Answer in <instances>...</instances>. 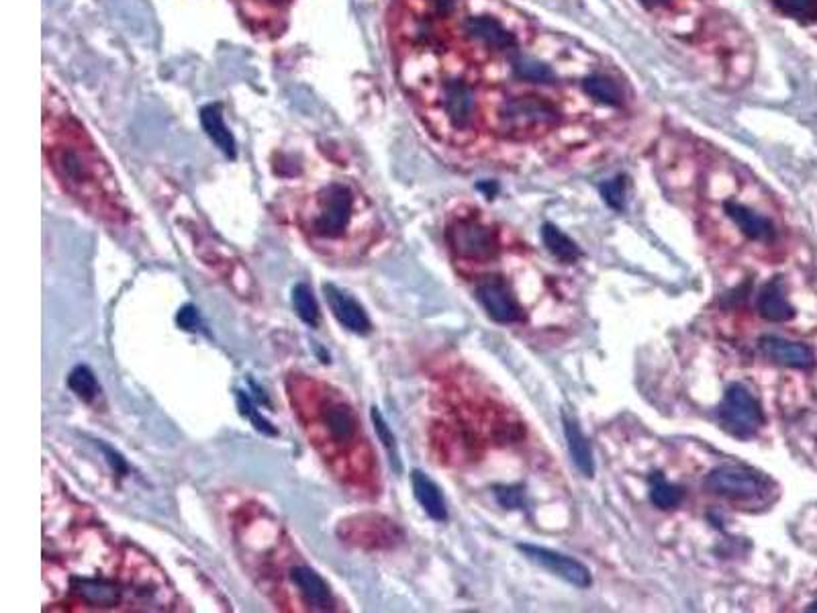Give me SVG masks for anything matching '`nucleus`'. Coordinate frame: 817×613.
Masks as SVG:
<instances>
[{
  "label": "nucleus",
  "mask_w": 817,
  "mask_h": 613,
  "mask_svg": "<svg viewBox=\"0 0 817 613\" xmlns=\"http://www.w3.org/2000/svg\"><path fill=\"white\" fill-rule=\"evenodd\" d=\"M237 405H239V411H242L244 415L250 417V421L254 423V428H256L258 432L268 434V436H274V434H276V430L272 428V423H270L268 419H264V415L254 407L252 399H250L244 391H237Z\"/></svg>",
  "instance_id": "2f4dec72"
},
{
  "label": "nucleus",
  "mask_w": 817,
  "mask_h": 613,
  "mask_svg": "<svg viewBox=\"0 0 817 613\" xmlns=\"http://www.w3.org/2000/svg\"><path fill=\"white\" fill-rule=\"evenodd\" d=\"M464 50L476 60L509 58L519 52L521 35L515 23L491 11L468 13L456 23Z\"/></svg>",
  "instance_id": "39448f33"
},
{
  "label": "nucleus",
  "mask_w": 817,
  "mask_h": 613,
  "mask_svg": "<svg viewBox=\"0 0 817 613\" xmlns=\"http://www.w3.org/2000/svg\"><path fill=\"white\" fill-rule=\"evenodd\" d=\"M421 113L429 127L450 141L472 139L483 119L478 84L462 68H446L419 88Z\"/></svg>",
  "instance_id": "f03ea898"
},
{
  "label": "nucleus",
  "mask_w": 817,
  "mask_h": 613,
  "mask_svg": "<svg viewBox=\"0 0 817 613\" xmlns=\"http://www.w3.org/2000/svg\"><path fill=\"white\" fill-rule=\"evenodd\" d=\"M291 579L309 605L319 609H327L331 605V589L313 569L295 567L291 571Z\"/></svg>",
  "instance_id": "4be33fe9"
},
{
  "label": "nucleus",
  "mask_w": 817,
  "mask_h": 613,
  "mask_svg": "<svg viewBox=\"0 0 817 613\" xmlns=\"http://www.w3.org/2000/svg\"><path fill=\"white\" fill-rule=\"evenodd\" d=\"M68 387L82 401H92L96 397V393H99V383H96L94 372L84 364L72 368V372L68 376Z\"/></svg>",
  "instance_id": "c85d7f7f"
},
{
  "label": "nucleus",
  "mask_w": 817,
  "mask_h": 613,
  "mask_svg": "<svg viewBox=\"0 0 817 613\" xmlns=\"http://www.w3.org/2000/svg\"><path fill=\"white\" fill-rule=\"evenodd\" d=\"M464 0H397L393 31L411 50H429L448 39Z\"/></svg>",
  "instance_id": "7ed1b4c3"
},
{
  "label": "nucleus",
  "mask_w": 817,
  "mask_h": 613,
  "mask_svg": "<svg viewBox=\"0 0 817 613\" xmlns=\"http://www.w3.org/2000/svg\"><path fill=\"white\" fill-rule=\"evenodd\" d=\"M323 426L329 434V440L340 444V446H350L358 438V419L352 411L350 405L342 401H327L321 413Z\"/></svg>",
  "instance_id": "dca6fc26"
},
{
  "label": "nucleus",
  "mask_w": 817,
  "mask_h": 613,
  "mask_svg": "<svg viewBox=\"0 0 817 613\" xmlns=\"http://www.w3.org/2000/svg\"><path fill=\"white\" fill-rule=\"evenodd\" d=\"M323 293H325V299H327V305L333 317L340 321L342 327H346L348 332L358 334V336L370 334V329H372L370 317L366 315L364 307L354 297H350L346 291L331 285V282L323 285Z\"/></svg>",
  "instance_id": "ddd939ff"
},
{
  "label": "nucleus",
  "mask_w": 817,
  "mask_h": 613,
  "mask_svg": "<svg viewBox=\"0 0 817 613\" xmlns=\"http://www.w3.org/2000/svg\"><path fill=\"white\" fill-rule=\"evenodd\" d=\"M719 421L728 434L750 440L764 426V413L760 403L744 385H730L722 405H719Z\"/></svg>",
  "instance_id": "1a4fd4ad"
},
{
  "label": "nucleus",
  "mask_w": 817,
  "mask_h": 613,
  "mask_svg": "<svg viewBox=\"0 0 817 613\" xmlns=\"http://www.w3.org/2000/svg\"><path fill=\"white\" fill-rule=\"evenodd\" d=\"M756 307H758V315L771 323H787L797 315L795 307L787 299V291H785L781 278L766 282L758 293Z\"/></svg>",
  "instance_id": "f3484780"
},
{
  "label": "nucleus",
  "mask_w": 817,
  "mask_h": 613,
  "mask_svg": "<svg viewBox=\"0 0 817 613\" xmlns=\"http://www.w3.org/2000/svg\"><path fill=\"white\" fill-rule=\"evenodd\" d=\"M450 250L464 260L491 262L499 254L497 233L476 217H458L446 229Z\"/></svg>",
  "instance_id": "6e6552de"
},
{
  "label": "nucleus",
  "mask_w": 817,
  "mask_h": 613,
  "mask_svg": "<svg viewBox=\"0 0 817 613\" xmlns=\"http://www.w3.org/2000/svg\"><path fill=\"white\" fill-rule=\"evenodd\" d=\"M509 60V68L513 72V78L525 86H532V88H540V86H554L558 80L556 70L540 60L538 56L532 54H523L521 50L513 56L507 58Z\"/></svg>",
  "instance_id": "a211bd4d"
},
{
  "label": "nucleus",
  "mask_w": 817,
  "mask_h": 613,
  "mask_svg": "<svg viewBox=\"0 0 817 613\" xmlns=\"http://www.w3.org/2000/svg\"><path fill=\"white\" fill-rule=\"evenodd\" d=\"M493 127L499 135L515 141L536 139L560 125L556 103L538 92H519L501 97L491 111Z\"/></svg>",
  "instance_id": "20e7f679"
},
{
  "label": "nucleus",
  "mask_w": 817,
  "mask_h": 613,
  "mask_svg": "<svg viewBox=\"0 0 817 613\" xmlns=\"http://www.w3.org/2000/svg\"><path fill=\"white\" fill-rule=\"evenodd\" d=\"M650 501L660 509H675L685 501V489L668 483L660 473L650 477Z\"/></svg>",
  "instance_id": "a878e982"
},
{
  "label": "nucleus",
  "mask_w": 817,
  "mask_h": 613,
  "mask_svg": "<svg viewBox=\"0 0 817 613\" xmlns=\"http://www.w3.org/2000/svg\"><path fill=\"white\" fill-rule=\"evenodd\" d=\"M74 589L84 601L101 607H113L121 599V589L103 579H76Z\"/></svg>",
  "instance_id": "b1692460"
},
{
  "label": "nucleus",
  "mask_w": 817,
  "mask_h": 613,
  "mask_svg": "<svg viewBox=\"0 0 817 613\" xmlns=\"http://www.w3.org/2000/svg\"><path fill=\"white\" fill-rule=\"evenodd\" d=\"M640 3H642L648 11L660 13V11H668V9L675 7L677 0H640Z\"/></svg>",
  "instance_id": "c9c22d12"
},
{
  "label": "nucleus",
  "mask_w": 817,
  "mask_h": 613,
  "mask_svg": "<svg viewBox=\"0 0 817 613\" xmlns=\"http://www.w3.org/2000/svg\"><path fill=\"white\" fill-rule=\"evenodd\" d=\"M495 495L505 509H519L525 505V497L519 485H499L495 487Z\"/></svg>",
  "instance_id": "473e14b6"
},
{
  "label": "nucleus",
  "mask_w": 817,
  "mask_h": 613,
  "mask_svg": "<svg viewBox=\"0 0 817 613\" xmlns=\"http://www.w3.org/2000/svg\"><path fill=\"white\" fill-rule=\"evenodd\" d=\"M411 485H413V495L417 503L423 507V511L436 522H446L448 520V507L442 489L431 481L427 475H423L421 470H413L411 475Z\"/></svg>",
  "instance_id": "aec40b11"
},
{
  "label": "nucleus",
  "mask_w": 817,
  "mask_h": 613,
  "mask_svg": "<svg viewBox=\"0 0 817 613\" xmlns=\"http://www.w3.org/2000/svg\"><path fill=\"white\" fill-rule=\"evenodd\" d=\"M601 197L611 209L623 211V207H626V178L617 176V178H613L609 182H603L601 184Z\"/></svg>",
  "instance_id": "7c9ffc66"
},
{
  "label": "nucleus",
  "mask_w": 817,
  "mask_h": 613,
  "mask_svg": "<svg viewBox=\"0 0 817 613\" xmlns=\"http://www.w3.org/2000/svg\"><path fill=\"white\" fill-rule=\"evenodd\" d=\"M781 15L805 25L817 27V0H773Z\"/></svg>",
  "instance_id": "bb28decb"
},
{
  "label": "nucleus",
  "mask_w": 817,
  "mask_h": 613,
  "mask_svg": "<svg viewBox=\"0 0 817 613\" xmlns=\"http://www.w3.org/2000/svg\"><path fill=\"white\" fill-rule=\"evenodd\" d=\"M101 448H103V452L109 456V462H111V466L117 470V473L125 475V473H127V464H125V460H123V458H121L117 452H113L109 446L101 444Z\"/></svg>",
  "instance_id": "f704fd0d"
},
{
  "label": "nucleus",
  "mask_w": 817,
  "mask_h": 613,
  "mask_svg": "<svg viewBox=\"0 0 817 613\" xmlns=\"http://www.w3.org/2000/svg\"><path fill=\"white\" fill-rule=\"evenodd\" d=\"M476 299L483 305L487 315L497 323H517L523 319V309L511 289L501 278L483 280L476 287Z\"/></svg>",
  "instance_id": "9b49d317"
},
{
  "label": "nucleus",
  "mask_w": 817,
  "mask_h": 613,
  "mask_svg": "<svg viewBox=\"0 0 817 613\" xmlns=\"http://www.w3.org/2000/svg\"><path fill=\"white\" fill-rule=\"evenodd\" d=\"M370 417H372V423H374V432H376V436H378V440H380L382 448H384V450H387V454H389L391 462L395 464V468H397V470H401V458H399L397 438H395L393 430L389 428V423H387V419H384V417H382V413L378 411V407H372V411H370Z\"/></svg>",
  "instance_id": "c756f323"
},
{
  "label": "nucleus",
  "mask_w": 817,
  "mask_h": 613,
  "mask_svg": "<svg viewBox=\"0 0 817 613\" xmlns=\"http://www.w3.org/2000/svg\"><path fill=\"white\" fill-rule=\"evenodd\" d=\"M176 321H178V325L182 329H186V332H201V329H203V319L199 315V309L192 307V305L182 307L178 311V315H176Z\"/></svg>",
  "instance_id": "72a5a7b5"
},
{
  "label": "nucleus",
  "mask_w": 817,
  "mask_h": 613,
  "mask_svg": "<svg viewBox=\"0 0 817 613\" xmlns=\"http://www.w3.org/2000/svg\"><path fill=\"white\" fill-rule=\"evenodd\" d=\"M542 242H544L546 250H548L556 260H560V262H564V264H574L576 260H579V258L583 256L581 248L576 246L562 229H558V227L552 225V223H544V225H542Z\"/></svg>",
  "instance_id": "393cba45"
},
{
  "label": "nucleus",
  "mask_w": 817,
  "mask_h": 613,
  "mask_svg": "<svg viewBox=\"0 0 817 613\" xmlns=\"http://www.w3.org/2000/svg\"><path fill=\"white\" fill-rule=\"evenodd\" d=\"M45 154L68 191L92 199L103 191V164L90 137L66 109L54 105H45Z\"/></svg>",
  "instance_id": "f257e3e1"
},
{
  "label": "nucleus",
  "mask_w": 817,
  "mask_h": 613,
  "mask_svg": "<svg viewBox=\"0 0 817 613\" xmlns=\"http://www.w3.org/2000/svg\"><path fill=\"white\" fill-rule=\"evenodd\" d=\"M773 483L758 470L744 464H724L713 468L703 481V489L711 495L730 501H752L771 491Z\"/></svg>",
  "instance_id": "0eeeda50"
},
{
  "label": "nucleus",
  "mask_w": 817,
  "mask_h": 613,
  "mask_svg": "<svg viewBox=\"0 0 817 613\" xmlns=\"http://www.w3.org/2000/svg\"><path fill=\"white\" fill-rule=\"evenodd\" d=\"M758 350L766 360L789 368L807 370L815 364V354L809 346L779 336H762L758 340Z\"/></svg>",
  "instance_id": "2eb2a0df"
},
{
  "label": "nucleus",
  "mask_w": 817,
  "mask_h": 613,
  "mask_svg": "<svg viewBox=\"0 0 817 613\" xmlns=\"http://www.w3.org/2000/svg\"><path fill=\"white\" fill-rule=\"evenodd\" d=\"M201 123L207 131V135L215 141V146L227 156V158H235V139L231 135V131L227 129L223 115H221V107L219 105H209L201 111Z\"/></svg>",
  "instance_id": "5701e85b"
},
{
  "label": "nucleus",
  "mask_w": 817,
  "mask_h": 613,
  "mask_svg": "<svg viewBox=\"0 0 817 613\" xmlns=\"http://www.w3.org/2000/svg\"><path fill=\"white\" fill-rule=\"evenodd\" d=\"M562 423H564V436H566V444H568V452L572 456V462L576 464V468H579L587 479H593L595 477V460H593V450H591L589 440L585 438L579 423H576L572 417H568L566 413L562 415Z\"/></svg>",
  "instance_id": "412c9836"
},
{
  "label": "nucleus",
  "mask_w": 817,
  "mask_h": 613,
  "mask_svg": "<svg viewBox=\"0 0 817 613\" xmlns=\"http://www.w3.org/2000/svg\"><path fill=\"white\" fill-rule=\"evenodd\" d=\"M807 611H817V601H813V603L807 607Z\"/></svg>",
  "instance_id": "e433bc0d"
},
{
  "label": "nucleus",
  "mask_w": 817,
  "mask_h": 613,
  "mask_svg": "<svg viewBox=\"0 0 817 613\" xmlns=\"http://www.w3.org/2000/svg\"><path fill=\"white\" fill-rule=\"evenodd\" d=\"M517 548L525 554V558H530L538 567L550 571L552 575L564 579L566 583L579 587V589H587L593 583L591 571L585 567L581 560L570 558L566 554L554 552L550 548H542L536 544H517Z\"/></svg>",
  "instance_id": "9d476101"
},
{
  "label": "nucleus",
  "mask_w": 817,
  "mask_h": 613,
  "mask_svg": "<svg viewBox=\"0 0 817 613\" xmlns=\"http://www.w3.org/2000/svg\"><path fill=\"white\" fill-rule=\"evenodd\" d=\"M358 207L354 188L346 182H329L315 195L307 213V229L319 240H340Z\"/></svg>",
  "instance_id": "423d86ee"
},
{
  "label": "nucleus",
  "mask_w": 817,
  "mask_h": 613,
  "mask_svg": "<svg viewBox=\"0 0 817 613\" xmlns=\"http://www.w3.org/2000/svg\"><path fill=\"white\" fill-rule=\"evenodd\" d=\"M724 211H726L728 219L746 235L748 240L760 242V244L775 242L777 227H775L771 217H766L764 213L754 211L746 203H740V201H734V199L724 203Z\"/></svg>",
  "instance_id": "4468645a"
},
{
  "label": "nucleus",
  "mask_w": 817,
  "mask_h": 613,
  "mask_svg": "<svg viewBox=\"0 0 817 613\" xmlns=\"http://www.w3.org/2000/svg\"><path fill=\"white\" fill-rule=\"evenodd\" d=\"M293 307L297 315L301 317V321H305L311 327L319 325V319H321L319 305H317V299L311 287L305 285V282H299V285L293 287Z\"/></svg>",
  "instance_id": "cd10ccee"
},
{
  "label": "nucleus",
  "mask_w": 817,
  "mask_h": 613,
  "mask_svg": "<svg viewBox=\"0 0 817 613\" xmlns=\"http://www.w3.org/2000/svg\"><path fill=\"white\" fill-rule=\"evenodd\" d=\"M252 31L276 35L284 27V19L293 0H233Z\"/></svg>",
  "instance_id": "f8f14e48"
},
{
  "label": "nucleus",
  "mask_w": 817,
  "mask_h": 613,
  "mask_svg": "<svg viewBox=\"0 0 817 613\" xmlns=\"http://www.w3.org/2000/svg\"><path fill=\"white\" fill-rule=\"evenodd\" d=\"M583 90L597 105L621 109L628 101L626 86L607 72H593L583 80Z\"/></svg>",
  "instance_id": "6ab92c4d"
}]
</instances>
